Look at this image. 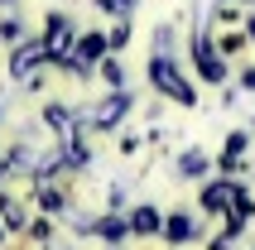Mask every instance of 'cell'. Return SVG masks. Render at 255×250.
<instances>
[{
	"label": "cell",
	"instance_id": "obj_1",
	"mask_svg": "<svg viewBox=\"0 0 255 250\" xmlns=\"http://www.w3.org/2000/svg\"><path fill=\"white\" fill-rule=\"evenodd\" d=\"M149 77H154V87H159V92H169V97H173V101H183V106H193V101H198V97H193V87H188L183 77L173 72V63H169L164 53L149 63Z\"/></svg>",
	"mask_w": 255,
	"mask_h": 250
},
{
	"label": "cell",
	"instance_id": "obj_2",
	"mask_svg": "<svg viewBox=\"0 0 255 250\" xmlns=\"http://www.w3.org/2000/svg\"><path fill=\"white\" fill-rule=\"evenodd\" d=\"M68 39H72V19H68V14H53V19H48V39H43V53H48V58H63Z\"/></svg>",
	"mask_w": 255,
	"mask_h": 250
},
{
	"label": "cell",
	"instance_id": "obj_3",
	"mask_svg": "<svg viewBox=\"0 0 255 250\" xmlns=\"http://www.w3.org/2000/svg\"><path fill=\"white\" fill-rule=\"evenodd\" d=\"M241 202V188H231V183H212V188H202V207L207 212H227Z\"/></svg>",
	"mask_w": 255,
	"mask_h": 250
},
{
	"label": "cell",
	"instance_id": "obj_4",
	"mask_svg": "<svg viewBox=\"0 0 255 250\" xmlns=\"http://www.w3.org/2000/svg\"><path fill=\"white\" fill-rule=\"evenodd\" d=\"M198 72L207 77V82H222V77H227V68H222V58L212 53V43H207V39H198Z\"/></svg>",
	"mask_w": 255,
	"mask_h": 250
},
{
	"label": "cell",
	"instance_id": "obj_5",
	"mask_svg": "<svg viewBox=\"0 0 255 250\" xmlns=\"http://www.w3.org/2000/svg\"><path fill=\"white\" fill-rule=\"evenodd\" d=\"M126 106H130V97H126V92H116L111 101H101L97 111H92V125H116L121 116H126Z\"/></svg>",
	"mask_w": 255,
	"mask_h": 250
},
{
	"label": "cell",
	"instance_id": "obj_6",
	"mask_svg": "<svg viewBox=\"0 0 255 250\" xmlns=\"http://www.w3.org/2000/svg\"><path fill=\"white\" fill-rule=\"evenodd\" d=\"M101 53H106V39H101V34H87V39L77 43V58H72V68H92Z\"/></svg>",
	"mask_w": 255,
	"mask_h": 250
},
{
	"label": "cell",
	"instance_id": "obj_7",
	"mask_svg": "<svg viewBox=\"0 0 255 250\" xmlns=\"http://www.w3.org/2000/svg\"><path fill=\"white\" fill-rule=\"evenodd\" d=\"M130 231H135V236H154V231H164V222H159L154 207H135L130 212Z\"/></svg>",
	"mask_w": 255,
	"mask_h": 250
},
{
	"label": "cell",
	"instance_id": "obj_8",
	"mask_svg": "<svg viewBox=\"0 0 255 250\" xmlns=\"http://www.w3.org/2000/svg\"><path fill=\"white\" fill-rule=\"evenodd\" d=\"M164 236H169V241H188V236H193V217H183V212H173L169 222H164Z\"/></svg>",
	"mask_w": 255,
	"mask_h": 250
},
{
	"label": "cell",
	"instance_id": "obj_9",
	"mask_svg": "<svg viewBox=\"0 0 255 250\" xmlns=\"http://www.w3.org/2000/svg\"><path fill=\"white\" fill-rule=\"evenodd\" d=\"M178 168H183V178H198L202 168H207V154H198V149L183 154V164H178Z\"/></svg>",
	"mask_w": 255,
	"mask_h": 250
},
{
	"label": "cell",
	"instance_id": "obj_10",
	"mask_svg": "<svg viewBox=\"0 0 255 250\" xmlns=\"http://www.w3.org/2000/svg\"><path fill=\"white\" fill-rule=\"evenodd\" d=\"M251 39H255V14H251Z\"/></svg>",
	"mask_w": 255,
	"mask_h": 250
}]
</instances>
